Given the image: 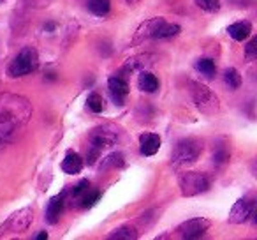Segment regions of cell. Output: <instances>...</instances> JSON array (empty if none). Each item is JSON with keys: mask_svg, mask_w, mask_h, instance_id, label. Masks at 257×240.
I'll return each mask as SVG.
<instances>
[{"mask_svg": "<svg viewBox=\"0 0 257 240\" xmlns=\"http://www.w3.org/2000/svg\"><path fill=\"white\" fill-rule=\"evenodd\" d=\"M164 22H166V18H161V16H159V18L145 20V22L136 29V32H134L133 44H140L147 39H154L155 34H157V30L161 29V25Z\"/></svg>", "mask_w": 257, "mask_h": 240, "instance_id": "10", "label": "cell"}, {"mask_svg": "<svg viewBox=\"0 0 257 240\" xmlns=\"http://www.w3.org/2000/svg\"><path fill=\"white\" fill-rule=\"evenodd\" d=\"M88 187H90V182L85 179V180H81V182H79L78 186H74V189H72V191H65V193H67L69 196H71L72 205L78 203V200L83 196V194L86 193V191H88Z\"/></svg>", "mask_w": 257, "mask_h": 240, "instance_id": "27", "label": "cell"}, {"mask_svg": "<svg viewBox=\"0 0 257 240\" xmlns=\"http://www.w3.org/2000/svg\"><path fill=\"white\" fill-rule=\"evenodd\" d=\"M55 29H57V25H55L53 22H51V23H44V30H46V32H53Z\"/></svg>", "mask_w": 257, "mask_h": 240, "instance_id": "30", "label": "cell"}, {"mask_svg": "<svg viewBox=\"0 0 257 240\" xmlns=\"http://www.w3.org/2000/svg\"><path fill=\"white\" fill-rule=\"evenodd\" d=\"M86 8L92 15L104 18V16L109 15L111 11V0H88L86 2Z\"/></svg>", "mask_w": 257, "mask_h": 240, "instance_id": "20", "label": "cell"}, {"mask_svg": "<svg viewBox=\"0 0 257 240\" xmlns=\"http://www.w3.org/2000/svg\"><path fill=\"white\" fill-rule=\"evenodd\" d=\"M44 238H48L46 231H41V233H37V235H36V240H44Z\"/></svg>", "mask_w": 257, "mask_h": 240, "instance_id": "31", "label": "cell"}, {"mask_svg": "<svg viewBox=\"0 0 257 240\" xmlns=\"http://www.w3.org/2000/svg\"><path fill=\"white\" fill-rule=\"evenodd\" d=\"M203 148L204 143L197 138H183L175 145V150L171 155V166L180 170L194 165L203 154Z\"/></svg>", "mask_w": 257, "mask_h": 240, "instance_id": "3", "label": "cell"}, {"mask_svg": "<svg viewBox=\"0 0 257 240\" xmlns=\"http://www.w3.org/2000/svg\"><path fill=\"white\" fill-rule=\"evenodd\" d=\"M140 236V231L134 228L133 224H121L114 228L113 231L107 235L109 240H136Z\"/></svg>", "mask_w": 257, "mask_h": 240, "instance_id": "17", "label": "cell"}, {"mask_svg": "<svg viewBox=\"0 0 257 240\" xmlns=\"http://www.w3.org/2000/svg\"><path fill=\"white\" fill-rule=\"evenodd\" d=\"M125 165V157L121 152H113V154L106 155L100 161V170H109V168H121Z\"/></svg>", "mask_w": 257, "mask_h": 240, "instance_id": "23", "label": "cell"}, {"mask_svg": "<svg viewBox=\"0 0 257 240\" xmlns=\"http://www.w3.org/2000/svg\"><path fill=\"white\" fill-rule=\"evenodd\" d=\"M211 221L206 217H194L189 219V221L182 222V224L176 228V235L180 238H185V240H194V238H201L204 233L210 229Z\"/></svg>", "mask_w": 257, "mask_h": 240, "instance_id": "8", "label": "cell"}, {"mask_svg": "<svg viewBox=\"0 0 257 240\" xmlns=\"http://www.w3.org/2000/svg\"><path fill=\"white\" fill-rule=\"evenodd\" d=\"M86 106H88V110L93 111V113H100L106 104H104V99H102V96H100V94L92 92L88 97H86Z\"/></svg>", "mask_w": 257, "mask_h": 240, "instance_id": "26", "label": "cell"}, {"mask_svg": "<svg viewBox=\"0 0 257 240\" xmlns=\"http://www.w3.org/2000/svg\"><path fill=\"white\" fill-rule=\"evenodd\" d=\"M196 69L201 72V74H204L206 78H215V72H217V67H215V62L211 60V58H199V60L196 62Z\"/></svg>", "mask_w": 257, "mask_h": 240, "instance_id": "24", "label": "cell"}, {"mask_svg": "<svg viewBox=\"0 0 257 240\" xmlns=\"http://www.w3.org/2000/svg\"><path fill=\"white\" fill-rule=\"evenodd\" d=\"M125 138V131L116 124H102L92 129L88 136V148H86V159L85 163L88 166H93L99 161L102 150L109 147H116Z\"/></svg>", "mask_w": 257, "mask_h": 240, "instance_id": "2", "label": "cell"}, {"mask_svg": "<svg viewBox=\"0 0 257 240\" xmlns=\"http://www.w3.org/2000/svg\"><path fill=\"white\" fill-rule=\"evenodd\" d=\"M161 148V136L155 133H143L140 136V150L143 155H155Z\"/></svg>", "mask_w": 257, "mask_h": 240, "instance_id": "13", "label": "cell"}, {"mask_svg": "<svg viewBox=\"0 0 257 240\" xmlns=\"http://www.w3.org/2000/svg\"><path fill=\"white\" fill-rule=\"evenodd\" d=\"M83 166H85V161H83L81 155L74 150H69L67 154H65L64 161H62V170H64L65 173H69V175H78V173H81Z\"/></svg>", "mask_w": 257, "mask_h": 240, "instance_id": "14", "label": "cell"}, {"mask_svg": "<svg viewBox=\"0 0 257 240\" xmlns=\"http://www.w3.org/2000/svg\"><path fill=\"white\" fill-rule=\"evenodd\" d=\"M229 159H231V152H229V145L225 143V140H218V143L215 145L213 148V165L217 166V168H222V166H225L229 163Z\"/></svg>", "mask_w": 257, "mask_h": 240, "instance_id": "18", "label": "cell"}, {"mask_svg": "<svg viewBox=\"0 0 257 240\" xmlns=\"http://www.w3.org/2000/svg\"><path fill=\"white\" fill-rule=\"evenodd\" d=\"M253 215H255V200L252 196H243L232 205L231 212H229V222L231 224H243Z\"/></svg>", "mask_w": 257, "mask_h": 240, "instance_id": "9", "label": "cell"}, {"mask_svg": "<svg viewBox=\"0 0 257 240\" xmlns=\"http://www.w3.org/2000/svg\"><path fill=\"white\" fill-rule=\"evenodd\" d=\"M125 2H127L128 6H136L138 2H140V0H125Z\"/></svg>", "mask_w": 257, "mask_h": 240, "instance_id": "32", "label": "cell"}, {"mask_svg": "<svg viewBox=\"0 0 257 240\" xmlns=\"http://www.w3.org/2000/svg\"><path fill=\"white\" fill-rule=\"evenodd\" d=\"M100 196H102V194H100V191L88 187V191H86V193L83 194V196L78 200V207H81V208H92L95 203H99Z\"/></svg>", "mask_w": 257, "mask_h": 240, "instance_id": "22", "label": "cell"}, {"mask_svg": "<svg viewBox=\"0 0 257 240\" xmlns=\"http://www.w3.org/2000/svg\"><path fill=\"white\" fill-rule=\"evenodd\" d=\"M39 65V53L34 46H25L15 58L11 60L8 67L9 78H20V76H27L32 71H36Z\"/></svg>", "mask_w": 257, "mask_h": 240, "instance_id": "4", "label": "cell"}, {"mask_svg": "<svg viewBox=\"0 0 257 240\" xmlns=\"http://www.w3.org/2000/svg\"><path fill=\"white\" fill-rule=\"evenodd\" d=\"M64 207H65V193L50 198L46 212H44V219H46V222H50V224H57L58 219H60V215H62V212H64Z\"/></svg>", "mask_w": 257, "mask_h": 240, "instance_id": "12", "label": "cell"}, {"mask_svg": "<svg viewBox=\"0 0 257 240\" xmlns=\"http://www.w3.org/2000/svg\"><path fill=\"white\" fill-rule=\"evenodd\" d=\"M4 2H8V0H0V4H4Z\"/></svg>", "mask_w": 257, "mask_h": 240, "instance_id": "33", "label": "cell"}, {"mask_svg": "<svg viewBox=\"0 0 257 240\" xmlns=\"http://www.w3.org/2000/svg\"><path fill=\"white\" fill-rule=\"evenodd\" d=\"M224 82L231 90H238L239 85H241V74L234 67H229L224 71Z\"/></svg>", "mask_w": 257, "mask_h": 240, "instance_id": "25", "label": "cell"}, {"mask_svg": "<svg viewBox=\"0 0 257 240\" xmlns=\"http://www.w3.org/2000/svg\"><path fill=\"white\" fill-rule=\"evenodd\" d=\"M138 87H140L141 92H147V94H154L159 90V79L155 74L148 71H141L140 78H138Z\"/></svg>", "mask_w": 257, "mask_h": 240, "instance_id": "19", "label": "cell"}, {"mask_svg": "<svg viewBox=\"0 0 257 240\" xmlns=\"http://www.w3.org/2000/svg\"><path fill=\"white\" fill-rule=\"evenodd\" d=\"M34 221V210L30 207L20 208L18 212L11 214L8 219H6L2 224H0V238L8 235H18V233H23L30 228Z\"/></svg>", "mask_w": 257, "mask_h": 240, "instance_id": "6", "label": "cell"}, {"mask_svg": "<svg viewBox=\"0 0 257 240\" xmlns=\"http://www.w3.org/2000/svg\"><path fill=\"white\" fill-rule=\"evenodd\" d=\"M227 34L234 41H245L252 34V23L248 20H241V22H236L232 25L227 27Z\"/></svg>", "mask_w": 257, "mask_h": 240, "instance_id": "16", "label": "cell"}, {"mask_svg": "<svg viewBox=\"0 0 257 240\" xmlns=\"http://www.w3.org/2000/svg\"><path fill=\"white\" fill-rule=\"evenodd\" d=\"M199 9L206 13H218L220 11V0H194Z\"/></svg>", "mask_w": 257, "mask_h": 240, "instance_id": "28", "label": "cell"}, {"mask_svg": "<svg viewBox=\"0 0 257 240\" xmlns=\"http://www.w3.org/2000/svg\"><path fill=\"white\" fill-rule=\"evenodd\" d=\"M182 32V29H180V25H176V23H168L164 22L161 25V29L157 30V34H155L154 39H171V37H176L178 34Z\"/></svg>", "mask_w": 257, "mask_h": 240, "instance_id": "21", "label": "cell"}, {"mask_svg": "<svg viewBox=\"0 0 257 240\" xmlns=\"http://www.w3.org/2000/svg\"><path fill=\"white\" fill-rule=\"evenodd\" d=\"M178 186L182 189V194L187 198L190 196H197V194H203L210 189L211 180L206 173H199V172H185L180 175L178 179Z\"/></svg>", "mask_w": 257, "mask_h": 240, "instance_id": "7", "label": "cell"}, {"mask_svg": "<svg viewBox=\"0 0 257 240\" xmlns=\"http://www.w3.org/2000/svg\"><path fill=\"white\" fill-rule=\"evenodd\" d=\"M155 57L154 55H136V57L128 58L127 62H125L123 65V71L125 72H133V71H145L147 67H150L152 64H154Z\"/></svg>", "mask_w": 257, "mask_h": 240, "instance_id": "15", "label": "cell"}, {"mask_svg": "<svg viewBox=\"0 0 257 240\" xmlns=\"http://www.w3.org/2000/svg\"><path fill=\"white\" fill-rule=\"evenodd\" d=\"M245 57L248 58V60H252V58L257 57V37H252V39L246 43L245 46Z\"/></svg>", "mask_w": 257, "mask_h": 240, "instance_id": "29", "label": "cell"}, {"mask_svg": "<svg viewBox=\"0 0 257 240\" xmlns=\"http://www.w3.org/2000/svg\"><path fill=\"white\" fill-rule=\"evenodd\" d=\"M32 103L20 94H0V148L13 143L29 126Z\"/></svg>", "mask_w": 257, "mask_h": 240, "instance_id": "1", "label": "cell"}, {"mask_svg": "<svg viewBox=\"0 0 257 240\" xmlns=\"http://www.w3.org/2000/svg\"><path fill=\"white\" fill-rule=\"evenodd\" d=\"M190 96H192L194 104H196V108L201 113L215 115L220 111V101L204 83L190 82Z\"/></svg>", "mask_w": 257, "mask_h": 240, "instance_id": "5", "label": "cell"}, {"mask_svg": "<svg viewBox=\"0 0 257 240\" xmlns=\"http://www.w3.org/2000/svg\"><path fill=\"white\" fill-rule=\"evenodd\" d=\"M107 89H109V94L111 97H113V101L116 104H123L125 99H127L128 96V83L125 82L121 76H111L109 79H107Z\"/></svg>", "mask_w": 257, "mask_h": 240, "instance_id": "11", "label": "cell"}]
</instances>
